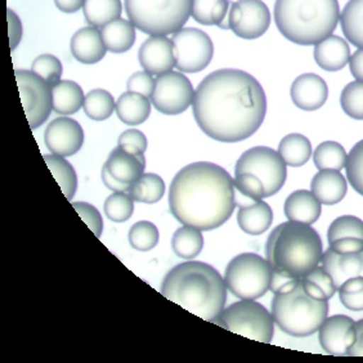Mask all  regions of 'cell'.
<instances>
[{
  "mask_svg": "<svg viewBox=\"0 0 363 363\" xmlns=\"http://www.w3.org/2000/svg\"><path fill=\"white\" fill-rule=\"evenodd\" d=\"M104 209L106 217L110 220L123 223L133 216L134 200L128 192H113L106 199Z\"/></svg>",
  "mask_w": 363,
  "mask_h": 363,
  "instance_id": "f35d334b",
  "label": "cell"
},
{
  "mask_svg": "<svg viewBox=\"0 0 363 363\" xmlns=\"http://www.w3.org/2000/svg\"><path fill=\"white\" fill-rule=\"evenodd\" d=\"M151 105L146 96L126 91L116 101V113L126 125H140L150 118Z\"/></svg>",
  "mask_w": 363,
  "mask_h": 363,
  "instance_id": "484cf974",
  "label": "cell"
},
{
  "mask_svg": "<svg viewBox=\"0 0 363 363\" xmlns=\"http://www.w3.org/2000/svg\"><path fill=\"white\" fill-rule=\"evenodd\" d=\"M203 230L184 225L175 230L172 238V247L175 255L182 259H194L201 252L203 247Z\"/></svg>",
  "mask_w": 363,
  "mask_h": 363,
  "instance_id": "836d02e7",
  "label": "cell"
},
{
  "mask_svg": "<svg viewBox=\"0 0 363 363\" xmlns=\"http://www.w3.org/2000/svg\"><path fill=\"white\" fill-rule=\"evenodd\" d=\"M311 191L322 205H335L347 195L348 183L339 170H318L311 183Z\"/></svg>",
  "mask_w": 363,
  "mask_h": 363,
  "instance_id": "603a6c76",
  "label": "cell"
},
{
  "mask_svg": "<svg viewBox=\"0 0 363 363\" xmlns=\"http://www.w3.org/2000/svg\"><path fill=\"white\" fill-rule=\"evenodd\" d=\"M303 279H308L309 282H312L313 285L318 287L328 301L331 299L337 291V289L333 282V279L330 277V274L322 267H315V269H312L311 272L307 273Z\"/></svg>",
  "mask_w": 363,
  "mask_h": 363,
  "instance_id": "681fc988",
  "label": "cell"
},
{
  "mask_svg": "<svg viewBox=\"0 0 363 363\" xmlns=\"http://www.w3.org/2000/svg\"><path fill=\"white\" fill-rule=\"evenodd\" d=\"M290 96L298 108L303 111H315L328 101V84L315 74H303L294 80Z\"/></svg>",
  "mask_w": 363,
  "mask_h": 363,
  "instance_id": "ac0fdd59",
  "label": "cell"
},
{
  "mask_svg": "<svg viewBox=\"0 0 363 363\" xmlns=\"http://www.w3.org/2000/svg\"><path fill=\"white\" fill-rule=\"evenodd\" d=\"M271 313L274 323L285 334L306 337L317 333L328 318V301L309 295L301 279L293 290L274 294Z\"/></svg>",
  "mask_w": 363,
  "mask_h": 363,
  "instance_id": "8992f818",
  "label": "cell"
},
{
  "mask_svg": "<svg viewBox=\"0 0 363 363\" xmlns=\"http://www.w3.org/2000/svg\"><path fill=\"white\" fill-rule=\"evenodd\" d=\"M347 178L357 194L363 196V140L350 150L345 164Z\"/></svg>",
  "mask_w": 363,
  "mask_h": 363,
  "instance_id": "b9f144b4",
  "label": "cell"
},
{
  "mask_svg": "<svg viewBox=\"0 0 363 363\" xmlns=\"http://www.w3.org/2000/svg\"><path fill=\"white\" fill-rule=\"evenodd\" d=\"M44 140L52 154L69 157L77 154L83 146L84 130L77 120L62 116L48 124Z\"/></svg>",
  "mask_w": 363,
  "mask_h": 363,
  "instance_id": "9a60e30c",
  "label": "cell"
},
{
  "mask_svg": "<svg viewBox=\"0 0 363 363\" xmlns=\"http://www.w3.org/2000/svg\"><path fill=\"white\" fill-rule=\"evenodd\" d=\"M118 146L133 155H145L148 140L145 134L138 129H128L118 140Z\"/></svg>",
  "mask_w": 363,
  "mask_h": 363,
  "instance_id": "bcb514c9",
  "label": "cell"
},
{
  "mask_svg": "<svg viewBox=\"0 0 363 363\" xmlns=\"http://www.w3.org/2000/svg\"><path fill=\"white\" fill-rule=\"evenodd\" d=\"M102 181L105 183L106 187L108 189H111L113 192H128V189H129V184H125V183H121V182L118 181V179H115L111 174H110V172L107 170L106 168V165H104V168H102Z\"/></svg>",
  "mask_w": 363,
  "mask_h": 363,
  "instance_id": "11a10c76",
  "label": "cell"
},
{
  "mask_svg": "<svg viewBox=\"0 0 363 363\" xmlns=\"http://www.w3.org/2000/svg\"><path fill=\"white\" fill-rule=\"evenodd\" d=\"M85 0H55L56 7L63 13H75L84 7Z\"/></svg>",
  "mask_w": 363,
  "mask_h": 363,
  "instance_id": "9f6ffc18",
  "label": "cell"
},
{
  "mask_svg": "<svg viewBox=\"0 0 363 363\" xmlns=\"http://www.w3.org/2000/svg\"><path fill=\"white\" fill-rule=\"evenodd\" d=\"M272 16L262 0H238L230 3L228 23L235 35L254 40L264 35L271 26Z\"/></svg>",
  "mask_w": 363,
  "mask_h": 363,
  "instance_id": "5bb4252c",
  "label": "cell"
},
{
  "mask_svg": "<svg viewBox=\"0 0 363 363\" xmlns=\"http://www.w3.org/2000/svg\"><path fill=\"white\" fill-rule=\"evenodd\" d=\"M216 325L260 342H272L274 321L272 313L260 303L250 299H241L224 308Z\"/></svg>",
  "mask_w": 363,
  "mask_h": 363,
  "instance_id": "9c48e42d",
  "label": "cell"
},
{
  "mask_svg": "<svg viewBox=\"0 0 363 363\" xmlns=\"http://www.w3.org/2000/svg\"><path fill=\"white\" fill-rule=\"evenodd\" d=\"M340 25L345 39L363 49V0H350L340 13Z\"/></svg>",
  "mask_w": 363,
  "mask_h": 363,
  "instance_id": "f546056e",
  "label": "cell"
},
{
  "mask_svg": "<svg viewBox=\"0 0 363 363\" xmlns=\"http://www.w3.org/2000/svg\"><path fill=\"white\" fill-rule=\"evenodd\" d=\"M354 330H356V340L352 344L350 350H347L345 356L363 357V318L354 322Z\"/></svg>",
  "mask_w": 363,
  "mask_h": 363,
  "instance_id": "f5cc1de1",
  "label": "cell"
},
{
  "mask_svg": "<svg viewBox=\"0 0 363 363\" xmlns=\"http://www.w3.org/2000/svg\"><path fill=\"white\" fill-rule=\"evenodd\" d=\"M230 0H192L191 17L203 26H219L230 11Z\"/></svg>",
  "mask_w": 363,
  "mask_h": 363,
  "instance_id": "d6a6232c",
  "label": "cell"
},
{
  "mask_svg": "<svg viewBox=\"0 0 363 363\" xmlns=\"http://www.w3.org/2000/svg\"><path fill=\"white\" fill-rule=\"evenodd\" d=\"M105 165L115 179L130 186L145 174L146 159L145 155L130 154L118 146L112 150Z\"/></svg>",
  "mask_w": 363,
  "mask_h": 363,
  "instance_id": "44dd1931",
  "label": "cell"
},
{
  "mask_svg": "<svg viewBox=\"0 0 363 363\" xmlns=\"http://www.w3.org/2000/svg\"><path fill=\"white\" fill-rule=\"evenodd\" d=\"M350 48L340 36L330 35L315 44V61L322 70L336 72L350 63Z\"/></svg>",
  "mask_w": 363,
  "mask_h": 363,
  "instance_id": "7402d4cb",
  "label": "cell"
},
{
  "mask_svg": "<svg viewBox=\"0 0 363 363\" xmlns=\"http://www.w3.org/2000/svg\"><path fill=\"white\" fill-rule=\"evenodd\" d=\"M106 52L107 48L98 28H80L71 38V53L77 62L84 65L101 62L105 58Z\"/></svg>",
  "mask_w": 363,
  "mask_h": 363,
  "instance_id": "ffe728a7",
  "label": "cell"
},
{
  "mask_svg": "<svg viewBox=\"0 0 363 363\" xmlns=\"http://www.w3.org/2000/svg\"><path fill=\"white\" fill-rule=\"evenodd\" d=\"M340 21L337 0H276L274 22L287 40L315 45L333 35Z\"/></svg>",
  "mask_w": 363,
  "mask_h": 363,
  "instance_id": "277c9868",
  "label": "cell"
},
{
  "mask_svg": "<svg viewBox=\"0 0 363 363\" xmlns=\"http://www.w3.org/2000/svg\"><path fill=\"white\" fill-rule=\"evenodd\" d=\"M8 26H9V43H11V50L17 48V45L21 42L22 23L18 16L14 13L12 9H7Z\"/></svg>",
  "mask_w": 363,
  "mask_h": 363,
  "instance_id": "f907efd6",
  "label": "cell"
},
{
  "mask_svg": "<svg viewBox=\"0 0 363 363\" xmlns=\"http://www.w3.org/2000/svg\"><path fill=\"white\" fill-rule=\"evenodd\" d=\"M318 340L323 350L331 356H345L356 340L354 321L350 315L328 317L318 330Z\"/></svg>",
  "mask_w": 363,
  "mask_h": 363,
  "instance_id": "2e32d148",
  "label": "cell"
},
{
  "mask_svg": "<svg viewBox=\"0 0 363 363\" xmlns=\"http://www.w3.org/2000/svg\"><path fill=\"white\" fill-rule=\"evenodd\" d=\"M340 238L363 240V220L354 216H342L330 224L328 230V244Z\"/></svg>",
  "mask_w": 363,
  "mask_h": 363,
  "instance_id": "ab89813d",
  "label": "cell"
},
{
  "mask_svg": "<svg viewBox=\"0 0 363 363\" xmlns=\"http://www.w3.org/2000/svg\"><path fill=\"white\" fill-rule=\"evenodd\" d=\"M273 222V211L268 203L263 200H250L245 203L238 213V223L245 233L258 236L264 233Z\"/></svg>",
  "mask_w": 363,
  "mask_h": 363,
  "instance_id": "d4e9b609",
  "label": "cell"
},
{
  "mask_svg": "<svg viewBox=\"0 0 363 363\" xmlns=\"http://www.w3.org/2000/svg\"><path fill=\"white\" fill-rule=\"evenodd\" d=\"M350 72L356 80L363 82V49H358L350 58Z\"/></svg>",
  "mask_w": 363,
  "mask_h": 363,
  "instance_id": "db71d44e",
  "label": "cell"
},
{
  "mask_svg": "<svg viewBox=\"0 0 363 363\" xmlns=\"http://www.w3.org/2000/svg\"><path fill=\"white\" fill-rule=\"evenodd\" d=\"M330 250L335 252H359L363 250V240L361 238H340L330 244Z\"/></svg>",
  "mask_w": 363,
  "mask_h": 363,
  "instance_id": "816d5d0a",
  "label": "cell"
},
{
  "mask_svg": "<svg viewBox=\"0 0 363 363\" xmlns=\"http://www.w3.org/2000/svg\"><path fill=\"white\" fill-rule=\"evenodd\" d=\"M124 7L129 21L142 33L168 36L189 21L192 0H124Z\"/></svg>",
  "mask_w": 363,
  "mask_h": 363,
  "instance_id": "52a82bcc",
  "label": "cell"
},
{
  "mask_svg": "<svg viewBox=\"0 0 363 363\" xmlns=\"http://www.w3.org/2000/svg\"><path fill=\"white\" fill-rule=\"evenodd\" d=\"M85 20L91 26L104 28L107 23L120 18L123 13L121 0H85Z\"/></svg>",
  "mask_w": 363,
  "mask_h": 363,
  "instance_id": "4dcf8cb0",
  "label": "cell"
},
{
  "mask_svg": "<svg viewBox=\"0 0 363 363\" xmlns=\"http://www.w3.org/2000/svg\"><path fill=\"white\" fill-rule=\"evenodd\" d=\"M322 268L330 274L339 290L347 279L363 277V250L359 252H335L326 250L321 259Z\"/></svg>",
  "mask_w": 363,
  "mask_h": 363,
  "instance_id": "d6986e66",
  "label": "cell"
},
{
  "mask_svg": "<svg viewBox=\"0 0 363 363\" xmlns=\"http://www.w3.org/2000/svg\"><path fill=\"white\" fill-rule=\"evenodd\" d=\"M22 105L30 128L34 130L48 120L53 110L52 86L34 71H14Z\"/></svg>",
  "mask_w": 363,
  "mask_h": 363,
  "instance_id": "7c38bea8",
  "label": "cell"
},
{
  "mask_svg": "<svg viewBox=\"0 0 363 363\" xmlns=\"http://www.w3.org/2000/svg\"><path fill=\"white\" fill-rule=\"evenodd\" d=\"M44 161L62 189L63 195L69 201H72L77 189V172L74 167L66 160V157L60 155H44Z\"/></svg>",
  "mask_w": 363,
  "mask_h": 363,
  "instance_id": "1f68e13d",
  "label": "cell"
},
{
  "mask_svg": "<svg viewBox=\"0 0 363 363\" xmlns=\"http://www.w3.org/2000/svg\"><path fill=\"white\" fill-rule=\"evenodd\" d=\"M227 291L220 273L203 262H186L175 266L160 287V293L167 299L213 323L223 312Z\"/></svg>",
  "mask_w": 363,
  "mask_h": 363,
  "instance_id": "3957f363",
  "label": "cell"
},
{
  "mask_svg": "<svg viewBox=\"0 0 363 363\" xmlns=\"http://www.w3.org/2000/svg\"><path fill=\"white\" fill-rule=\"evenodd\" d=\"M169 208L183 225L217 230L236 208V189L225 169L199 161L181 169L169 189Z\"/></svg>",
  "mask_w": 363,
  "mask_h": 363,
  "instance_id": "7a4b0ae2",
  "label": "cell"
},
{
  "mask_svg": "<svg viewBox=\"0 0 363 363\" xmlns=\"http://www.w3.org/2000/svg\"><path fill=\"white\" fill-rule=\"evenodd\" d=\"M101 35L108 52L125 53L133 47L137 34L132 21L118 18L101 28Z\"/></svg>",
  "mask_w": 363,
  "mask_h": 363,
  "instance_id": "4316f807",
  "label": "cell"
},
{
  "mask_svg": "<svg viewBox=\"0 0 363 363\" xmlns=\"http://www.w3.org/2000/svg\"><path fill=\"white\" fill-rule=\"evenodd\" d=\"M284 211L289 220L312 225L321 217L322 203L312 191L298 189L287 197Z\"/></svg>",
  "mask_w": 363,
  "mask_h": 363,
  "instance_id": "cb8c5ba5",
  "label": "cell"
},
{
  "mask_svg": "<svg viewBox=\"0 0 363 363\" xmlns=\"http://www.w3.org/2000/svg\"><path fill=\"white\" fill-rule=\"evenodd\" d=\"M279 154L289 167L301 168L312 156L311 140L303 134H287L279 142Z\"/></svg>",
  "mask_w": 363,
  "mask_h": 363,
  "instance_id": "f1b7e54d",
  "label": "cell"
},
{
  "mask_svg": "<svg viewBox=\"0 0 363 363\" xmlns=\"http://www.w3.org/2000/svg\"><path fill=\"white\" fill-rule=\"evenodd\" d=\"M342 111L354 120H363V82H352L340 94Z\"/></svg>",
  "mask_w": 363,
  "mask_h": 363,
  "instance_id": "60d3db41",
  "label": "cell"
},
{
  "mask_svg": "<svg viewBox=\"0 0 363 363\" xmlns=\"http://www.w3.org/2000/svg\"><path fill=\"white\" fill-rule=\"evenodd\" d=\"M195 89L189 77L181 71H169L156 79L151 104L164 115H179L189 110Z\"/></svg>",
  "mask_w": 363,
  "mask_h": 363,
  "instance_id": "4fadbf2b",
  "label": "cell"
},
{
  "mask_svg": "<svg viewBox=\"0 0 363 363\" xmlns=\"http://www.w3.org/2000/svg\"><path fill=\"white\" fill-rule=\"evenodd\" d=\"M348 159V154L344 150V147L334 142V140H326L322 142L321 145L315 148L313 152V161L315 168L318 170H342L345 168Z\"/></svg>",
  "mask_w": 363,
  "mask_h": 363,
  "instance_id": "d590c367",
  "label": "cell"
},
{
  "mask_svg": "<svg viewBox=\"0 0 363 363\" xmlns=\"http://www.w3.org/2000/svg\"><path fill=\"white\" fill-rule=\"evenodd\" d=\"M160 233L157 227L151 222L140 220L133 224L129 230V244L140 252H150L159 244Z\"/></svg>",
  "mask_w": 363,
  "mask_h": 363,
  "instance_id": "74e56055",
  "label": "cell"
},
{
  "mask_svg": "<svg viewBox=\"0 0 363 363\" xmlns=\"http://www.w3.org/2000/svg\"><path fill=\"white\" fill-rule=\"evenodd\" d=\"M53 110L60 115L77 113L84 105V91L72 80H61L53 88Z\"/></svg>",
  "mask_w": 363,
  "mask_h": 363,
  "instance_id": "83f0119b",
  "label": "cell"
},
{
  "mask_svg": "<svg viewBox=\"0 0 363 363\" xmlns=\"http://www.w3.org/2000/svg\"><path fill=\"white\" fill-rule=\"evenodd\" d=\"M273 267L268 259L244 252L230 260L224 273L227 290L238 299L255 301L271 290Z\"/></svg>",
  "mask_w": 363,
  "mask_h": 363,
  "instance_id": "ba28073f",
  "label": "cell"
},
{
  "mask_svg": "<svg viewBox=\"0 0 363 363\" xmlns=\"http://www.w3.org/2000/svg\"><path fill=\"white\" fill-rule=\"evenodd\" d=\"M140 66L151 75H164L175 67L174 45L168 36L151 35L140 45Z\"/></svg>",
  "mask_w": 363,
  "mask_h": 363,
  "instance_id": "e0dca14e",
  "label": "cell"
},
{
  "mask_svg": "<svg viewBox=\"0 0 363 363\" xmlns=\"http://www.w3.org/2000/svg\"><path fill=\"white\" fill-rule=\"evenodd\" d=\"M31 71L42 77L53 88L57 83L61 82L62 63L53 55H42L34 60L31 65Z\"/></svg>",
  "mask_w": 363,
  "mask_h": 363,
  "instance_id": "7bdbcfd3",
  "label": "cell"
},
{
  "mask_svg": "<svg viewBox=\"0 0 363 363\" xmlns=\"http://www.w3.org/2000/svg\"><path fill=\"white\" fill-rule=\"evenodd\" d=\"M286 162L279 151L269 147H252L240 156L235 173L252 174L260 179L264 187V197L279 194L286 182Z\"/></svg>",
  "mask_w": 363,
  "mask_h": 363,
  "instance_id": "30bf717a",
  "label": "cell"
},
{
  "mask_svg": "<svg viewBox=\"0 0 363 363\" xmlns=\"http://www.w3.org/2000/svg\"><path fill=\"white\" fill-rule=\"evenodd\" d=\"M266 255L273 271L301 279L321 263L323 245L311 224L287 220L271 232Z\"/></svg>",
  "mask_w": 363,
  "mask_h": 363,
  "instance_id": "5b68a950",
  "label": "cell"
},
{
  "mask_svg": "<svg viewBox=\"0 0 363 363\" xmlns=\"http://www.w3.org/2000/svg\"><path fill=\"white\" fill-rule=\"evenodd\" d=\"M233 184H235V189H238V194L244 196L245 199H250L255 201L266 199L263 183L255 175L236 174L233 179Z\"/></svg>",
  "mask_w": 363,
  "mask_h": 363,
  "instance_id": "f6af8a7d",
  "label": "cell"
},
{
  "mask_svg": "<svg viewBox=\"0 0 363 363\" xmlns=\"http://www.w3.org/2000/svg\"><path fill=\"white\" fill-rule=\"evenodd\" d=\"M192 110L197 125L208 137L238 143L250 138L263 124L266 93L249 72L220 69L197 85Z\"/></svg>",
  "mask_w": 363,
  "mask_h": 363,
  "instance_id": "6da1fadb",
  "label": "cell"
},
{
  "mask_svg": "<svg viewBox=\"0 0 363 363\" xmlns=\"http://www.w3.org/2000/svg\"><path fill=\"white\" fill-rule=\"evenodd\" d=\"M83 108L89 119L104 121L108 119L116 110V102L110 91L93 89L85 96Z\"/></svg>",
  "mask_w": 363,
  "mask_h": 363,
  "instance_id": "8d00e7d4",
  "label": "cell"
},
{
  "mask_svg": "<svg viewBox=\"0 0 363 363\" xmlns=\"http://www.w3.org/2000/svg\"><path fill=\"white\" fill-rule=\"evenodd\" d=\"M74 209L77 210V214L82 217L85 223L88 224V227L93 230V233L96 235V238H101L102 230H104V220L102 217L93 205L83 201H77L72 203Z\"/></svg>",
  "mask_w": 363,
  "mask_h": 363,
  "instance_id": "7dc6e473",
  "label": "cell"
},
{
  "mask_svg": "<svg viewBox=\"0 0 363 363\" xmlns=\"http://www.w3.org/2000/svg\"><path fill=\"white\" fill-rule=\"evenodd\" d=\"M128 194L137 203H159L162 196L165 195V183L160 175L147 173L130 184Z\"/></svg>",
  "mask_w": 363,
  "mask_h": 363,
  "instance_id": "e575fe53",
  "label": "cell"
},
{
  "mask_svg": "<svg viewBox=\"0 0 363 363\" xmlns=\"http://www.w3.org/2000/svg\"><path fill=\"white\" fill-rule=\"evenodd\" d=\"M337 291L344 307L352 312L363 311V277L347 279Z\"/></svg>",
  "mask_w": 363,
  "mask_h": 363,
  "instance_id": "ee69618b",
  "label": "cell"
},
{
  "mask_svg": "<svg viewBox=\"0 0 363 363\" xmlns=\"http://www.w3.org/2000/svg\"><path fill=\"white\" fill-rule=\"evenodd\" d=\"M175 67L181 72L196 74L205 70L214 56L210 36L196 28H182L173 34Z\"/></svg>",
  "mask_w": 363,
  "mask_h": 363,
  "instance_id": "8fae6325",
  "label": "cell"
},
{
  "mask_svg": "<svg viewBox=\"0 0 363 363\" xmlns=\"http://www.w3.org/2000/svg\"><path fill=\"white\" fill-rule=\"evenodd\" d=\"M155 84H156V80L150 72L137 71L128 79L126 86H128V91L140 93V94H143L146 97L151 98L152 93H154Z\"/></svg>",
  "mask_w": 363,
  "mask_h": 363,
  "instance_id": "c3c4849f",
  "label": "cell"
}]
</instances>
